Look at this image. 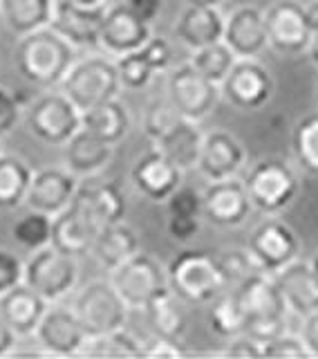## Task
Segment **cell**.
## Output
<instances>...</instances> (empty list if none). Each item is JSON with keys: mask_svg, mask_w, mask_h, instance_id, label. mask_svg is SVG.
<instances>
[{"mask_svg": "<svg viewBox=\"0 0 318 359\" xmlns=\"http://www.w3.org/2000/svg\"><path fill=\"white\" fill-rule=\"evenodd\" d=\"M168 216H198L202 218V194L191 187H179L166 200Z\"/></svg>", "mask_w": 318, "mask_h": 359, "instance_id": "7bdbcfd3", "label": "cell"}, {"mask_svg": "<svg viewBox=\"0 0 318 359\" xmlns=\"http://www.w3.org/2000/svg\"><path fill=\"white\" fill-rule=\"evenodd\" d=\"M263 357H278V359H300L310 357L307 346L303 344L300 334H287L282 332L274 339L263 344Z\"/></svg>", "mask_w": 318, "mask_h": 359, "instance_id": "b9f144b4", "label": "cell"}, {"mask_svg": "<svg viewBox=\"0 0 318 359\" xmlns=\"http://www.w3.org/2000/svg\"><path fill=\"white\" fill-rule=\"evenodd\" d=\"M254 205L249 200L244 182L235 177L209 182L202 191V218L218 227H237L242 224Z\"/></svg>", "mask_w": 318, "mask_h": 359, "instance_id": "2e32d148", "label": "cell"}, {"mask_svg": "<svg viewBox=\"0 0 318 359\" xmlns=\"http://www.w3.org/2000/svg\"><path fill=\"white\" fill-rule=\"evenodd\" d=\"M144 355L148 357H179L184 355V351L179 348V344L175 339H155L151 341V346H144Z\"/></svg>", "mask_w": 318, "mask_h": 359, "instance_id": "816d5d0a", "label": "cell"}, {"mask_svg": "<svg viewBox=\"0 0 318 359\" xmlns=\"http://www.w3.org/2000/svg\"><path fill=\"white\" fill-rule=\"evenodd\" d=\"M305 16H307V22H310L312 32H316L318 29V3L305 5Z\"/></svg>", "mask_w": 318, "mask_h": 359, "instance_id": "db71d44e", "label": "cell"}, {"mask_svg": "<svg viewBox=\"0 0 318 359\" xmlns=\"http://www.w3.org/2000/svg\"><path fill=\"white\" fill-rule=\"evenodd\" d=\"M144 312L155 337H159V339H175V341L181 339V334L186 330V314L179 306V299L170 290L153 299L144 308Z\"/></svg>", "mask_w": 318, "mask_h": 359, "instance_id": "1f68e13d", "label": "cell"}, {"mask_svg": "<svg viewBox=\"0 0 318 359\" xmlns=\"http://www.w3.org/2000/svg\"><path fill=\"white\" fill-rule=\"evenodd\" d=\"M307 54H310L312 63L318 67V29L314 32V36H312V43H310V48H307Z\"/></svg>", "mask_w": 318, "mask_h": 359, "instance_id": "11a10c76", "label": "cell"}, {"mask_svg": "<svg viewBox=\"0 0 318 359\" xmlns=\"http://www.w3.org/2000/svg\"><path fill=\"white\" fill-rule=\"evenodd\" d=\"M22 276H25V263L14 252L0 247V294L20 285Z\"/></svg>", "mask_w": 318, "mask_h": 359, "instance_id": "ee69618b", "label": "cell"}, {"mask_svg": "<svg viewBox=\"0 0 318 359\" xmlns=\"http://www.w3.org/2000/svg\"><path fill=\"white\" fill-rule=\"evenodd\" d=\"M18 334L11 330V325L5 321V317L0 314V357H7L14 353Z\"/></svg>", "mask_w": 318, "mask_h": 359, "instance_id": "f5cc1de1", "label": "cell"}, {"mask_svg": "<svg viewBox=\"0 0 318 359\" xmlns=\"http://www.w3.org/2000/svg\"><path fill=\"white\" fill-rule=\"evenodd\" d=\"M110 283L128 308L144 310L153 299L168 292V274L153 256L137 252L110 272Z\"/></svg>", "mask_w": 318, "mask_h": 359, "instance_id": "52a82bcc", "label": "cell"}, {"mask_svg": "<svg viewBox=\"0 0 318 359\" xmlns=\"http://www.w3.org/2000/svg\"><path fill=\"white\" fill-rule=\"evenodd\" d=\"M115 63H117L121 88H126V90H144L153 81V76L157 74L153 70V65L148 63V59L144 56L141 48L117 56Z\"/></svg>", "mask_w": 318, "mask_h": 359, "instance_id": "f35d334b", "label": "cell"}, {"mask_svg": "<svg viewBox=\"0 0 318 359\" xmlns=\"http://www.w3.org/2000/svg\"><path fill=\"white\" fill-rule=\"evenodd\" d=\"M168 104L179 117L200 121L209 117L220 101V86L200 74L191 63L175 67L166 81Z\"/></svg>", "mask_w": 318, "mask_h": 359, "instance_id": "30bf717a", "label": "cell"}, {"mask_svg": "<svg viewBox=\"0 0 318 359\" xmlns=\"http://www.w3.org/2000/svg\"><path fill=\"white\" fill-rule=\"evenodd\" d=\"M312 267H314V272H316V276H318V254L312 258Z\"/></svg>", "mask_w": 318, "mask_h": 359, "instance_id": "680465c9", "label": "cell"}, {"mask_svg": "<svg viewBox=\"0 0 318 359\" xmlns=\"http://www.w3.org/2000/svg\"><path fill=\"white\" fill-rule=\"evenodd\" d=\"M274 278L291 312L305 317V314L318 310V276L312 263L293 258L291 263H287L280 272L274 274Z\"/></svg>", "mask_w": 318, "mask_h": 359, "instance_id": "cb8c5ba5", "label": "cell"}, {"mask_svg": "<svg viewBox=\"0 0 318 359\" xmlns=\"http://www.w3.org/2000/svg\"><path fill=\"white\" fill-rule=\"evenodd\" d=\"M151 36H153L151 25L132 14L126 0L112 7H106V16L99 32V48L106 54L121 56L134 52Z\"/></svg>", "mask_w": 318, "mask_h": 359, "instance_id": "ffe728a7", "label": "cell"}, {"mask_svg": "<svg viewBox=\"0 0 318 359\" xmlns=\"http://www.w3.org/2000/svg\"><path fill=\"white\" fill-rule=\"evenodd\" d=\"M200 231V218L198 216H168V233L173 241L188 243Z\"/></svg>", "mask_w": 318, "mask_h": 359, "instance_id": "7dc6e473", "label": "cell"}, {"mask_svg": "<svg viewBox=\"0 0 318 359\" xmlns=\"http://www.w3.org/2000/svg\"><path fill=\"white\" fill-rule=\"evenodd\" d=\"M32 175L34 171L22 157L0 153V209L7 211L25 205Z\"/></svg>", "mask_w": 318, "mask_h": 359, "instance_id": "d6a6232c", "label": "cell"}, {"mask_svg": "<svg viewBox=\"0 0 318 359\" xmlns=\"http://www.w3.org/2000/svg\"><path fill=\"white\" fill-rule=\"evenodd\" d=\"M11 236H14L16 245L22 247V250L36 252L41 247L50 245L52 241V216L29 209V213H25V216L14 222Z\"/></svg>", "mask_w": 318, "mask_h": 359, "instance_id": "d590c367", "label": "cell"}, {"mask_svg": "<svg viewBox=\"0 0 318 359\" xmlns=\"http://www.w3.org/2000/svg\"><path fill=\"white\" fill-rule=\"evenodd\" d=\"M72 202L95 220L99 229L121 222L123 216H126V198H123L119 184L99 173L78 177V187Z\"/></svg>", "mask_w": 318, "mask_h": 359, "instance_id": "9a60e30c", "label": "cell"}, {"mask_svg": "<svg viewBox=\"0 0 318 359\" xmlns=\"http://www.w3.org/2000/svg\"><path fill=\"white\" fill-rule=\"evenodd\" d=\"M74 312L88 337L108 334L123 328L128 317V306L110 280H90L74 299Z\"/></svg>", "mask_w": 318, "mask_h": 359, "instance_id": "ba28073f", "label": "cell"}, {"mask_svg": "<svg viewBox=\"0 0 318 359\" xmlns=\"http://www.w3.org/2000/svg\"><path fill=\"white\" fill-rule=\"evenodd\" d=\"M314 97H316V104H318V76H316V83H314Z\"/></svg>", "mask_w": 318, "mask_h": 359, "instance_id": "91938a15", "label": "cell"}, {"mask_svg": "<svg viewBox=\"0 0 318 359\" xmlns=\"http://www.w3.org/2000/svg\"><path fill=\"white\" fill-rule=\"evenodd\" d=\"M141 52L144 56L148 59V63L153 65L155 72H166L170 63H173V50L166 39H159V36H151L141 45Z\"/></svg>", "mask_w": 318, "mask_h": 359, "instance_id": "f6af8a7d", "label": "cell"}, {"mask_svg": "<svg viewBox=\"0 0 318 359\" xmlns=\"http://www.w3.org/2000/svg\"><path fill=\"white\" fill-rule=\"evenodd\" d=\"M244 166V149L235 135L226 130H213L204 135L198 171L209 182L235 177L237 171Z\"/></svg>", "mask_w": 318, "mask_h": 359, "instance_id": "7402d4cb", "label": "cell"}, {"mask_svg": "<svg viewBox=\"0 0 318 359\" xmlns=\"http://www.w3.org/2000/svg\"><path fill=\"white\" fill-rule=\"evenodd\" d=\"M54 0H0V18L16 36L50 25Z\"/></svg>", "mask_w": 318, "mask_h": 359, "instance_id": "4dcf8cb0", "label": "cell"}, {"mask_svg": "<svg viewBox=\"0 0 318 359\" xmlns=\"http://www.w3.org/2000/svg\"><path fill=\"white\" fill-rule=\"evenodd\" d=\"M106 16L104 7H83L72 0H54V11L50 27L72 43L74 48L97 50L99 48V32Z\"/></svg>", "mask_w": 318, "mask_h": 359, "instance_id": "ac0fdd59", "label": "cell"}, {"mask_svg": "<svg viewBox=\"0 0 318 359\" xmlns=\"http://www.w3.org/2000/svg\"><path fill=\"white\" fill-rule=\"evenodd\" d=\"M291 149L303 171L318 175V112H312L296 123L291 135Z\"/></svg>", "mask_w": 318, "mask_h": 359, "instance_id": "e575fe53", "label": "cell"}, {"mask_svg": "<svg viewBox=\"0 0 318 359\" xmlns=\"http://www.w3.org/2000/svg\"><path fill=\"white\" fill-rule=\"evenodd\" d=\"M14 61L18 74L25 81L52 88L63 81L76 61V48L48 25L18 39Z\"/></svg>", "mask_w": 318, "mask_h": 359, "instance_id": "7a4b0ae2", "label": "cell"}, {"mask_svg": "<svg viewBox=\"0 0 318 359\" xmlns=\"http://www.w3.org/2000/svg\"><path fill=\"white\" fill-rule=\"evenodd\" d=\"M0 153H3V146H0Z\"/></svg>", "mask_w": 318, "mask_h": 359, "instance_id": "94428289", "label": "cell"}, {"mask_svg": "<svg viewBox=\"0 0 318 359\" xmlns=\"http://www.w3.org/2000/svg\"><path fill=\"white\" fill-rule=\"evenodd\" d=\"M177 117L179 115L173 110V106H170L168 101L166 104L164 101H151V106L144 112V133L148 135L153 142H157Z\"/></svg>", "mask_w": 318, "mask_h": 359, "instance_id": "60d3db41", "label": "cell"}, {"mask_svg": "<svg viewBox=\"0 0 318 359\" xmlns=\"http://www.w3.org/2000/svg\"><path fill=\"white\" fill-rule=\"evenodd\" d=\"M300 339L305 346H307L310 357H318V310L303 317Z\"/></svg>", "mask_w": 318, "mask_h": 359, "instance_id": "f907efd6", "label": "cell"}, {"mask_svg": "<svg viewBox=\"0 0 318 359\" xmlns=\"http://www.w3.org/2000/svg\"><path fill=\"white\" fill-rule=\"evenodd\" d=\"M181 171L162 151H148L130 168V180L134 191L151 202H166L181 187Z\"/></svg>", "mask_w": 318, "mask_h": 359, "instance_id": "d6986e66", "label": "cell"}, {"mask_svg": "<svg viewBox=\"0 0 318 359\" xmlns=\"http://www.w3.org/2000/svg\"><path fill=\"white\" fill-rule=\"evenodd\" d=\"M269 48L282 56L307 52L314 32L305 16V5L296 0H278L265 11Z\"/></svg>", "mask_w": 318, "mask_h": 359, "instance_id": "4fadbf2b", "label": "cell"}, {"mask_svg": "<svg viewBox=\"0 0 318 359\" xmlns=\"http://www.w3.org/2000/svg\"><path fill=\"white\" fill-rule=\"evenodd\" d=\"M78 280V261L76 256L63 254L54 245H45L32 252L25 261V276L22 283L48 301L56 303L65 299L76 287Z\"/></svg>", "mask_w": 318, "mask_h": 359, "instance_id": "8992f818", "label": "cell"}, {"mask_svg": "<svg viewBox=\"0 0 318 359\" xmlns=\"http://www.w3.org/2000/svg\"><path fill=\"white\" fill-rule=\"evenodd\" d=\"M300 243L289 224L278 218H267L249 236L247 252L251 254L263 274L274 276L298 256Z\"/></svg>", "mask_w": 318, "mask_h": 359, "instance_id": "7c38bea8", "label": "cell"}, {"mask_svg": "<svg viewBox=\"0 0 318 359\" xmlns=\"http://www.w3.org/2000/svg\"><path fill=\"white\" fill-rule=\"evenodd\" d=\"M81 128L110 146H117L130 130V112L119 97L81 112Z\"/></svg>", "mask_w": 318, "mask_h": 359, "instance_id": "f546056e", "label": "cell"}, {"mask_svg": "<svg viewBox=\"0 0 318 359\" xmlns=\"http://www.w3.org/2000/svg\"><path fill=\"white\" fill-rule=\"evenodd\" d=\"M59 88L81 112L104 104L108 99L119 97L123 90L117 63L101 54H90L74 61Z\"/></svg>", "mask_w": 318, "mask_h": 359, "instance_id": "277c9868", "label": "cell"}, {"mask_svg": "<svg viewBox=\"0 0 318 359\" xmlns=\"http://www.w3.org/2000/svg\"><path fill=\"white\" fill-rule=\"evenodd\" d=\"M188 5H204V7H220L222 0H186Z\"/></svg>", "mask_w": 318, "mask_h": 359, "instance_id": "9f6ffc18", "label": "cell"}, {"mask_svg": "<svg viewBox=\"0 0 318 359\" xmlns=\"http://www.w3.org/2000/svg\"><path fill=\"white\" fill-rule=\"evenodd\" d=\"M137 252H139V236L123 220L101 229L92 243V250H90V254L97 258V263L101 267H106L108 272H112L121 263H126Z\"/></svg>", "mask_w": 318, "mask_h": 359, "instance_id": "f1b7e54d", "label": "cell"}, {"mask_svg": "<svg viewBox=\"0 0 318 359\" xmlns=\"http://www.w3.org/2000/svg\"><path fill=\"white\" fill-rule=\"evenodd\" d=\"M209 325L211 330L222 337V339H233V337L242 334L244 332V321H242V314L235 306V299L233 294H222L215 297L209 303Z\"/></svg>", "mask_w": 318, "mask_h": 359, "instance_id": "74e56055", "label": "cell"}, {"mask_svg": "<svg viewBox=\"0 0 318 359\" xmlns=\"http://www.w3.org/2000/svg\"><path fill=\"white\" fill-rule=\"evenodd\" d=\"M20 121V104L16 95L0 86V137H5L18 126Z\"/></svg>", "mask_w": 318, "mask_h": 359, "instance_id": "bcb514c9", "label": "cell"}, {"mask_svg": "<svg viewBox=\"0 0 318 359\" xmlns=\"http://www.w3.org/2000/svg\"><path fill=\"white\" fill-rule=\"evenodd\" d=\"M224 20L226 16L220 11V7L188 5L175 22V34L188 50H198L204 45L222 41Z\"/></svg>", "mask_w": 318, "mask_h": 359, "instance_id": "484cf974", "label": "cell"}, {"mask_svg": "<svg viewBox=\"0 0 318 359\" xmlns=\"http://www.w3.org/2000/svg\"><path fill=\"white\" fill-rule=\"evenodd\" d=\"M202 142L204 135L198 126V121L177 117L162 137L155 142V149L162 151L181 171H191V168L198 166Z\"/></svg>", "mask_w": 318, "mask_h": 359, "instance_id": "83f0119b", "label": "cell"}, {"mask_svg": "<svg viewBox=\"0 0 318 359\" xmlns=\"http://www.w3.org/2000/svg\"><path fill=\"white\" fill-rule=\"evenodd\" d=\"M224 355L229 357H263V344L249 334H237L233 339H229Z\"/></svg>", "mask_w": 318, "mask_h": 359, "instance_id": "c3c4849f", "label": "cell"}, {"mask_svg": "<svg viewBox=\"0 0 318 359\" xmlns=\"http://www.w3.org/2000/svg\"><path fill=\"white\" fill-rule=\"evenodd\" d=\"M27 130L43 144L63 146L81 128V110H78L61 90L41 95L27 108Z\"/></svg>", "mask_w": 318, "mask_h": 359, "instance_id": "9c48e42d", "label": "cell"}, {"mask_svg": "<svg viewBox=\"0 0 318 359\" xmlns=\"http://www.w3.org/2000/svg\"><path fill=\"white\" fill-rule=\"evenodd\" d=\"M78 187V177L67 171L63 166H48L39 168L32 175V182L25 196V205L32 211L48 213V216H56L63 209L72 205L74 194Z\"/></svg>", "mask_w": 318, "mask_h": 359, "instance_id": "e0dca14e", "label": "cell"}, {"mask_svg": "<svg viewBox=\"0 0 318 359\" xmlns=\"http://www.w3.org/2000/svg\"><path fill=\"white\" fill-rule=\"evenodd\" d=\"M170 292L191 306H207L229 287L218 256L200 250L177 254L166 267Z\"/></svg>", "mask_w": 318, "mask_h": 359, "instance_id": "3957f363", "label": "cell"}, {"mask_svg": "<svg viewBox=\"0 0 318 359\" xmlns=\"http://www.w3.org/2000/svg\"><path fill=\"white\" fill-rule=\"evenodd\" d=\"M112 149L106 142L95 137L85 128H78L70 140L63 144V164L67 171H72L76 177L95 175L110 164Z\"/></svg>", "mask_w": 318, "mask_h": 359, "instance_id": "4316f807", "label": "cell"}, {"mask_svg": "<svg viewBox=\"0 0 318 359\" xmlns=\"http://www.w3.org/2000/svg\"><path fill=\"white\" fill-rule=\"evenodd\" d=\"M222 41L229 45L237 59H258L269 48L265 11L254 5L235 7L224 20Z\"/></svg>", "mask_w": 318, "mask_h": 359, "instance_id": "44dd1931", "label": "cell"}, {"mask_svg": "<svg viewBox=\"0 0 318 359\" xmlns=\"http://www.w3.org/2000/svg\"><path fill=\"white\" fill-rule=\"evenodd\" d=\"M220 95L237 110H260L274 95V76L258 59H237L220 83Z\"/></svg>", "mask_w": 318, "mask_h": 359, "instance_id": "8fae6325", "label": "cell"}, {"mask_svg": "<svg viewBox=\"0 0 318 359\" xmlns=\"http://www.w3.org/2000/svg\"><path fill=\"white\" fill-rule=\"evenodd\" d=\"M237 61V56L229 50V45L224 41L204 45V48L191 50V59L188 63L195 67L200 74H204L207 79H211L213 83H222L224 76L229 74V70L233 67V63Z\"/></svg>", "mask_w": 318, "mask_h": 359, "instance_id": "836d02e7", "label": "cell"}, {"mask_svg": "<svg viewBox=\"0 0 318 359\" xmlns=\"http://www.w3.org/2000/svg\"><path fill=\"white\" fill-rule=\"evenodd\" d=\"M85 355L92 357H141L144 346L128 330H112L108 334L90 337L83 346Z\"/></svg>", "mask_w": 318, "mask_h": 359, "instance_id": "8d00e7d4", "label": "cell"}, {"mask_svg": "<svg viewBox=\"0 0 318 359\" xmlns=\"http://www.w3.org/2000/svg\"><path fill=\"white\" fill-rule=\"evenodd\" d=\"M231 294L242 314L244 334L265 344L285 332L289 308L274 276L256 272L240 280Z\"/></svg>", "mask_w": 318, "mask_h": 359, "instance_id": "6da1fadb", "label": "cell"}, {"mask_svg": "<svg viewBox=\"0 0 318 359\" xmlns=\"http://www.w3.org/2000/svg\"><path fill=\"white\" fill-rule=\"evenodd\" d=\"M101 229L95 224V220L78 207L72 205L63 209L61 213H56L52 218V241L56 250H61L63 254L70 256H83L92 250V243L97 238V233Z\"/></svg>", "mask_w": 318, "mask_h": 359, "instance_id": "603a6c76", "label": "cell"}, {"mask_svg": "<svg viewBox=\"0 0 318 359\" xmlns=\"http://www.w3.org/2000/svg\"><path fill=\"white\" fill-rule=\"evenodd\" d=\"M48 306L50 303L25 283L0 294V314L18 337H32L36 332Z\"/></svg>", "mask_w": 318, "mask_h": 359, "instance_id": "d4e9b609", "label": "cell"}, {"mask_svg": "<svg viewBox=\"0 0 318 359\" xmlns=\"http://www.w3.org/2000/svg\"><path fill=\"white\" fill-rule=\"evenodd\" d=\"M34 337H36V344L45 353L56 357L83 353V346L90 339L74 308L67 306H48Z\"/></svg>", "mask_w": 318, "mask_h": 359, "instance_id": "5bb4252c", "label": "cell"}, {"mask_svg": "<svg viewBox=\"0 0 318 359\" xmlns=\"http://www.w3.org/2000/svg\"><path fill=\"white\" fill-rule=\"evenodd\" d=\"M242 182L251 205L267 216L285 211L300 189L296 171L278 157H267V160L256 162L249 168Z\"/></svg>", "mask_w": 318, "mask_h": 359, "instance_id": "5b68a950", "label": "cell"}, {"mask_svg": "<svg viewBox=\"0 0 318 359\" xmlns=\"http://www.w3.org/2000/svg\"><path fill=\"white\" fill-rule=\"evenodd\" d=\"M218 261H220V267H222L226 280H229V285H237L247 276L260 272L256 261L247 250H231V252L218 256Z\"/></svg>", "mask_w": 318, "mask_h": 359, "instance_id": "ab89813d", "label": "cell"}, {"mask_svg": "<svg viewBox=\"0 0 318 359\" xmlns=\"http://www.w3.org/2000/svg\"><path fill=\"white\" fill-rule=\"evenodd\" d=\"M76 5H83V7H104L108 0H72Z\"/></svg>", "mask_w": 318, "mask_h": 359, "instance_id": "6f0895ef", "label": "cell"}, {"mask_svg": "<svg viewBox=\"0 0 318 359\" xmlns=\"http://www.w3.org/2000/svg\"><path fill=\"white\" fill-rule=\"evenodd\" d=\"M126 5L130 7V11L137 18H141L144 22L153 25V20L162 14L164 3L162 0H126Z\"/></svg>", "mask_w": 318, "mask_h": 359, "instance_id": "681fc988", "label": "cell"}]
</instances>
